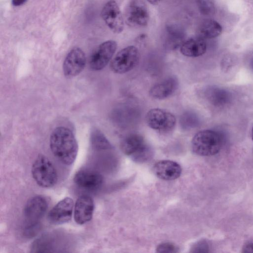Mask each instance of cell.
Instances as JSON below:
<instances>
[{
	"mask_svg": "<svg viewBox=\"0 0 253 253\" xmlns=\"http://www.w3.org/2000/svg\"><path fill=\"white\" fill-rule=\"evenodd\" d=\"M222 28L217 21L207 19L203 21L199 25L197 35L203 39H210L219 36L222 33Z\"/></svg>",
	"mask_w": 253,
	"mask_h": 253,
	"instance_id": "cell-20",
	"label": "cell"
},
{
	"mask_svg": "<svg viewBox=\"0 0 253 253\" xmlns=\"http://www.w3.org/2000/svg\"><path fill=\"white\" fill-rule=\"evenodd\" d=\"M177 247L172 243H165L159 245L157 248L158 253H176L178 252Z\"/></svg>",
	"mask_w": 253,
	"mask_h": 253,
	"instance_id": "cell-27",
	"label": "cell"
},
{
	"mask_svg": "<svg viewBox=\"0 0 253 253\" xmlns=\"http://www.w3.org/2000/svg\"><path fill=\"white\" fill-rule=\"evenodd\" d=\"M198 8L201 14L205 16H211L215 12V6L212 0H197Z\"/></svg>",
	"mask_w": 253,
	"mask_h": 253,
	"instance_id": "cell-25",
	"label": "cell"
},
{
	"mask_svg": "<svg viewBox=\"0 0 253 253\" xmlns=\"http://www.w3.org/2000/svg\"><path fill=\"white\" fill-rule=\"evenodd\" d=\"M207 49L204 40L197 37L185 41L180 46V52L184 56L196 57L204 54Z\"/></svg>",
	"mask_w": 253,
	"mask_h": 253,
	"instance_id": "cell-19",
	"label": "cell"
},
{
	"mask_svg": "<svg viewBox=\"0 0 253 253\" xmlns=\"http://www.w3.org/2000/svg\"><path fill=\"white\" fill-rule=\"evenodd\" d=\"M125 17L126 23L133 27H145L149 20L148 9L139 0L131 1L126 9Z\"/></svg>",
	"mask_w": 253,
	"mask_h": 253,
	"instance_id": "cell-8",
	"label": "cell"
},
{
	"mask_svg": "<svg viewBox=\"0 0 253 253\" xmlns=\"http://www.w3.org/2000/svg\"><path fill=\"white\" fill-rule=\"evenodd\" d=\"M40 225L39 222H28L24 233L27 237H33L35 236L39 231Z\"/></svg>",
	"mask_w": 253,
	"mask_h": 253,
	"instance_id": "cell-26",
	"label": "cell"
},
{
	"mask_svg": "<svg viewBox=\"0 0 253 253\" xmlns=\"http://www.w3.org/2000/svg\"><path fill=\"white\" fill-rule=\"evenodd\" d=\"M74 183L79 187L88 190L99 188L103 182V177L99 172L88 169H82L76 173Z\"/></svg>",
	"mask_w": 253,
	"mask_h": 253,
	"instance_id": "cell-14",
	"label": "cell"
},
{
	"mask_svg": "<svg viewBox=\"0 0 253 253\" xmlns=\"http://www.w3.org/2000/svg\"><path fill=\"white\" fill-rule=\"evenodd\" d=\"M186 33L184 29L176 24H169L165 28L164 44L170 50L175 49L185 42Z\"/></svg>",
	"mask_w": 253,
	"mask_h": 253,
	"instance_id": "cell-17",
	"label": "cell"
},
{
	"mask_svg": "<svg viewBox=\"0 0 253 253\" xmlns=\"http://www.w3.org/2000/svg\"><path fill=\"white\" fill-rule=\"evenodd\" d=\"M227 93L224 90L214 88H210L206 92L208 100L215 105H221L228 101L229 96Z\"/></svg>",
	"mask_w": 253,
	"mask_h": 253,
	"instance_id": "cell-22",
	"label": "cell"
},
{
	"mask_svg": "<svg viewBox=\"0 0 253 253\" xmlns=\"http://www.w3.org/2000/svg\"><path fill=\"white\" fill-rule=\"evenodd\" d=\"M85 64L84 52L80 48H73L67 55L63 64L65 76L71 78L77 76L84 70Z\"/></svg>",
	"mask_w": 253,
	"mask_h": 253,
	"instance_id": "cell-10",
	"label": "cell"
},
{
	"mask_svg": "<svg viewBox=\"0 0 253 253\" xmlns=\"http://www.w3.org/2000/svg\"><path fill=\"white\" fill-rule=\"evenodd\" d=\"M197 1L198 0H196Z\"/></svg>",
	"mask_w": 253,
	"mask_h": 253,
	"instance_id": "cell-33",
	"label": "cell"
},
{
	"mask_svg": "<svg viewBox=\"0 0 253 253\" xmlns=\"http://www.w3.org/2000/svg\"><path fill=\"white\" fill-rule=\"evenodd\" d=\"M117 47L116 42L112 40H109L100 44L90 56V68L94 71L103 69L112 58Z\"/></svg>",
	"mask_w": 253,
	"mask_h": 253,
	"instance_id": "cell-7",
	"label": "cell"
},
{
	"mask_svg": "<svg viewBox=\"0 0 253 253\" xmlns=\"http://www.w3.org/2000/svg\"><path fill=\"white\" fill-rule=\"evenodd\" d=\"M52 241L50 237L44 235L36 239L31 245V252L42 253L51 252Z\"/></svg>",
	"mask_w": 253,
	"mask_h": 253,
	"instance_id": "cell-23",
	"label": "cell"
},
{
	"mask_svg": "<svg viewBox=\"0 0 253 253\" xmlns=\"http://www.w3.org/2000/svg\"><path fill=\"white\" fill-rule=\"evenodd\" d=\"M91 143L92 146L97 150L110 149L112 148L111 144L106 139L105 136L98 131L93 133Z\"/></svg>",
	"mask_w": 253,
	"mask_h": 253,
	"instance_id": "cell-24",
	"label": "cell"
},
{
	"mask_svg": "<svg viewBox=\"0 0 253 253\" xmlns=\"http://www.w3.org/2000/svg\"><path fill=\"white\" fill-rule=\"evenodd\" d=\"M153 171L159 178L165 180H171L179 177L182 169L180 166L175 162L162 160L154 165Z\"/></svg>",
	"mask_w": 253,
	"mask_h": 253,
	"instance_id": "cell-15",
	"label": "cell"
},
{
	"mask_svg": "<svg viewBox=\"0 0 253 253\" xmlns=\"http://www.w3.org/2000/svg\"><path fill=\"white\" fill-rule=\"evenodd\" d=\"M94 209V201L90 196H81L77 200L74 207L75 221L80 225L89 222L92 218Z\"/></svg>",
	"mask_w": 253,
	"mask_h": 253,
	"instance_id": "cell-13",
	"label": "cell"
},
{
	"mask_svg": "<svg viewBox=\"0 0 253 253\" xmlns=\"http://www.w3.org/2000/svg\"><path fill=\"white\" fill-rule=\"evenodd\" d=\"M192 148L197 155L210 156L218 153L222 147L220 135L211 130H203L198 132L192 139Z\"/></svg>",
	"mask_w": 253,
	"mask_h": 253,
	"instance_id": "cell-2",
	"label": "cell"
},
{
	"mask_svg": "<svg viewBox=\"0 0 253 253\" xmlns=\"http://www.w3.org/2000/svg\"><path fill=\"white\" fill-rule=\"evenodd\" d=\"M32 176L40 187L49 188L57 181V173L52 162L45 156L39 155L32 167Z\"/></svg>",
	"mask_w": 253,
	"mask_h": 253,
	"instance_id": "cell-3",
	"label": "cell"
},
{
	"mask_svg": "<svg viewBox=\"0 0 253 253\" xmlns=\"http://www.w3.org/2000/svg\"><path fill=\"white\" fill-rule=\"evenodd\" d=\"M252 139L253 140V128L252 130Z\"/></svg>",
	"mask_w": 253,
	"mask_h": 253,
	"instance_id": "cell-32",
	"label": "cell"
},
{
	"mask_svg": "<svg viewBox=\"0 0 253 253\" xmlns=\"http://www.w3.org/2000/svg\"><path fill=\"white\" fill-rule=\"evenodd\" d=\"M101 17L108 27L115 33H121L124 27V20L117 3L110 0L104 5L101 11Z\"/></svg>",
	"mask_w": 253,
	"mask_h": 253,
	"instance_id": "cell-9",
	"label": "cell"
},
{
	"mask_svg": "<svg viewBox=\"0 0 253 253\" xmlns=\"http://www.w3.org/2000/svg\"><path fill=\"white\" fill-rule=\"evenodd\" d=\"M178 86V81L175 76L168 77L156 84L150 89L151 97L158 99H163L172 95Z\"/></svg>",
	"mask_w": 253,
	"mask_h": 253,
	"instance_id": "cell-16",
	"label": "cell"
},
{
	"mask_svg": "<svg viewBox=\"0 0 253 253\" xmlns=\"http://www.w3.org/2000/svg\"><path fill=\"white\" fill-rule=\"evenodd\" d=\"M139 57V51L136 47L127 46L117 53L111 62L110 68L116 73H126L135 67Z\"/></svg>",
	"mask_w": 253,
	"mask_h": 253,
	"instance_id": "cell-5",
	"label": "cell"
},
{
	"mask_svg": "<svg viewBox=\"0 0 253 253\" xmlns=\"http://www.w3.org/2000/svg\"><path fill=\"white\" fill-rule=\"evenodd\" d=\"M192 252L206 253L209 252L208 243L204 240L197 242L192 248Z\"/></svg>",
	"mask_w": 253,
	"mask_h": 253,
	"instance_id": "cell-28",
	"label": "cell"
},
{
	"mask_svg": "<svg viewBox=\"0 0 253 253\" xmlns=\"http://www.w3.org/2000/svg\"><path fill=\"white\" fill-rule=\"evenodd\" d=\"M49 146L53 155L65 165H72L78 152V144L72 131L64 126L55 128L51 133Z\"/></svg>",
	"mask_w": 253,
	"mask_h": 253,
	"instance_id": "cell-1",
	"label": "cell"
},
{
	"mask_svg": "<svg viewBox=\"0 0 253 253\" xmlns=\"http://www.w3.org/2000/svg\"><path fill=\"white\" fill-rule=\"evenodd\" d=\"M179 124L183 129L189 130L197 127L200 125V119L195 112L187 111L180 116Z\"/></svg>",
	"mask_w": 253,
	"mask_h": 253,
	"instance_id": "cell-21",
	"label": "cell"
},
{
	"mask_svg": "<svg viewBox=\"0 0 253 253\" xmlns=\"http://www.w3.org/2000/svg\"><path fill=\"white\" fill-rule=\"evenodd\" d=\"M121 147L125 154L130 156L136 162L144 163L152 157L151 148L145 142L144 138L137 133L126 136L121 142Z\"/></svg>",
	"mask_w": 253,
	"mask_h": 253,
	"instance_id": "cell-4",
	"label": "cell"
},
{
	"mask_svg": "<svg viewBox=\"0 0 253 253\" xmlns=\"http://www.w3.org/2000/svg\"><path fill=\"white\" fill-rule=\"evenodd\" d=\"M116 121L123 128L134 125L138 118L139 112L136 107L129 104H123L116 111Z\"/></svg>",
	"mask_w": 253,
	"mask_h": 253,
	"instance_id": "cell-18",
	"label": "cell"
},
{
	"mask_svg": "<svg viewBox=\"0 0 253 253\" xmlns=\"http://www.w3.org/2000/svg\"><path fill=\"white\" fill-rule=\"evenodd\" d=\"M243 253H253V242L245 244L242 249Z\"/></svg>",
	"mask_w": 253,
	"mask_h": 253,
	"instance_id": "cell-29",
	"label": "cell"
},
{
	"mask_svg": "<svg viewBox=\"0 0 253 253\" xmlns=\"http://www.w3.org/2000/svg\"><path fill=\"white\" fill-rule=\"evenodd\" d=\"M149 2L152 4H157L161 0H147Z\"/></svg>",
	"mask_w": 253,
	"mask_h": 253,
	"instance_id": "cell-31",
	"label": "cell"
},
{
	"mask_svg": "<svg viewBox=\"0 0 253 253\" xmlns=\"http://www.w3.org/2000/svg\"><path fill=\"white\" fill-rule=\"evenodd\" d=\"M27 0H12V4L15 6H18L24 4Z\"/></svg>",
	"mask_w": 253,
	"mask_h": 253,
	"instance_id": "cell-30",
	"label": "cell"
},
{
	"mask_svg": "<svg viewBox=\"0 0 253 253\" xmlns=\"http://www.w3.org/2000/svg\"><path fill=\"white\" fill-rule=\"evenodd\" d=\"M74 201L66 197L59 201L49 211L48 221L53 224H62L69 221L72 216Z\"/></svg>",
	"mask_w": 253,
	"mask_h": 253,
	"instance_id": "cell-11",
	"label": "cell"
},
{
	"mask_svg": "<svg viewBox=\"0 0 253 253\" xmlns=\"http://www.w3.org/2000/svg\"><path fill=\"white\" fill-rule=\"evenodd\" d=\"M146 121L150 127L163 133L171 131L176 122L172 114L159 108L150 110L146 115Z\"/></svg>",
	"mask_w": 253,
	"mask_h": 253,
	"instance_id": "cell-6",
	"label": "cell"
},
{
	"mask_svg": "<svg viewBox=\"0 0 253 253\" xmlns=\"http://www.w3.org/2000/svg\"><path fill=\"white\" fill-rule=\"evenodd\" d=\"M48 202L42 195H36L28 200L24 208V215L28 222H37L47 211Z\"/></svg>",
	"mask_w": 253,
	"mask_h": 253,
	"instance_id": "cell-12",
	"label": "cell"
}]
</instances>
